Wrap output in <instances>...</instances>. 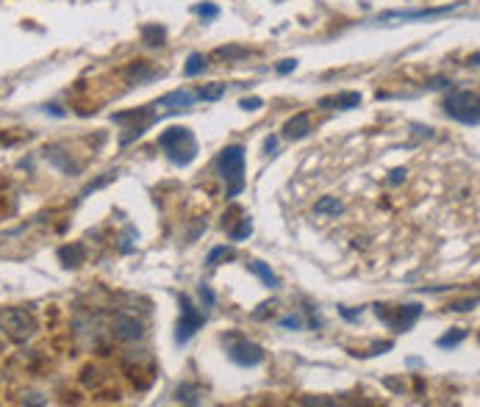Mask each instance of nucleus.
<instances>
[{
	"mask_svg": "<svg viewBox=\"0 0 480 407\" xmlns=\"http://www.w3.org/2000/svg\"><path fill=\"white\" fill-rule=\"evenodd\" d=\"M158 147L167 153V158L175 164V166H189L195 158H198V142L192 136L189 127L173 125L167 127L161 136H158Z\"/></svg>",
	"mask_w": 480,
	"mask_h": 407,
	"instance_id": "1",
	"label": "nucleus"
},
{
	"mask_svg": "<svg viewBox=\"0 0 480 407\" xmlns=\"http://www.w3.org/2000/svg\"><path fill=\"white\" fill-rule=\"evenodd\" d=\"M217 172L225 180L228 191L225 200H233L245 191V147L242 144H230L223 153L217 155Z\"/></svg>",
	"mask_w": 480,
	"mask_h": 407,
	"instance_id": "2",
	"label": "nucleus"
},
{
	"mask_svg": "<svg viewBox=\"0 0 480 407\" xmlns=\"http://www.w3.org/2000/svg\"><path fill=\"white\" fill-rule=\"evenodd\" d=\"M444 114L461 122V125L475 127L480 122V105H478V92H469V89H458V92H450L444 97Z\"/></svg>",
	"mask_w": 480,
	"mask_h": 407,
	"instance_id": "3",
	"label": "nucleus"
},
{
	"mask_svg": "<svg viewBox=\"0 0 480 407\" xmlns=\"http://www.w3.org/2000/svg\"><path fill=\"white\" fill-rule=\"evenodd\" d=\"M0 330L14 344H26L28 338L36 332V319L23 307H3L0 310Z\"/></svg>",
	"mask_w": 480,
	"mask_h": 407,
	"instance_id": "4",
	"label": "nucleus"
},
{
	"mask_svg": "<svg viewBox=\"0 0 480 407\" xmlns=\"http://www.w3.org/2000/svg\"><path fill=\"white\" fill-rule=\"evenodd\" d=\"M223 347H225L228 357L236 363V366H245V369H253L258 363H264V349L253 344V341H247L242 332H225L223 335Z\"/></svg>",
	"mask_w": 480,
	"mask_h": 407,
	"instance_id": "5",
	"label": "nucleus"
},
{
	"mask_svg": "<svg viewBox=\"0 0 480 407\" xmlns=\"http://www.w3.org/2000/svg\"><path fill=\"white\" fill-rule=\"evenodd\" d=\"M372 310H375V316H378L386 327H392L394 332H405V330H411V327H414V322L422 316V310H425V307L417 305V302H411V305L394 307V313H392L386 305H375Z\"/></svg>",
	"mask_w": 480,
	"mask_h": 407,
	"instance_id": "6",
	"label": "nucleus"
},
{
	"mask_svg": "<svg viewBox=\"0 0 480 407\" xmlns=\"http://www.w3.org/2000/svg\"><path fill=\"white\" fill-rule=\"evenodd\" d=\"M178 305H180V319H178V327H175V341L178 344H186V341L205 324V313H200L198 307L192 305V300H189L186 294L178 300Z\"/></svg>",
	"mask_w": 480,
	"mask_h": 407,
	"instance_id": "7",
	"label": "nucleus"
},
{
	"mask_svg": "<svg viewBox=\"0 0 480 407\" xmlns=\"http://www.w3.org/2000/svg\"><path fill=\"white\" fill-rule=\"evenodd\" d=\"M111 335L117 341H123V344H133V341L145 338V324L139 319H133V316H117L111 322Z\"/></svg>",
	"mask_w": 480,
	"mask_h": 407,
	"instance_id": "8",
	"label": "nucleus"
},
{
	"mask_svg": "<svg viewBox=\"0 0 480 407\" xmlns=\"http://www.w3.org/2000/svg\"><path fill=\"white\" fill-rule=\"evenodd\" d=\"M455 6H439V9H417V11H386L380 14L378 23H403V20H428V17H441L450 14Z\"/></svg>",
	"mask_w": 480,
	"mask_h": 407,
	"instance_id": "9",
	"label": "nucleus"
},
{
	"mask_svg": "<svg viewBox=\"0 0 480 407\" xmlns=\"http://www.w3.org/2000/svg\"><path fill=\"white\" fill-rule=\"evenodd\" d=\"M192 102H195V95H189V92L178 89V92H173V95L161 97V100L155 102L153 108H164V111H158V114H173V111H183V108H189Z\"/></svg>",
	"mask_w": 480,
	"mask_h": 407,
	"instance_id": "10",
	"label": "nucleus"
},
{
	"mask_svg": "<svg viewBox=\"0 0 480 407\" xmlns=\"http://www.w3.org/2000/svg\"><path fill=\"white\" fill-rule=\"evenodd\" d=\"M308 130H311L308 114H295V117L283 125V136H286L289 142H297V139H305V136H308Z\"/></svg>",
	"mask_w": 480,
	"mask_h": 407,
	"instance_id": "11",
	"label": "nucleus"
},
{
	"mask_svg": "<svg viewBox=\"0 0 480 407\" xmlns=\"http://www.w3.org/2000/svg\"><path fill=\"white\" fill-rule=\"evenodd\" d=\"M247 269H250L253 275H258V278H261V282H264L267 288H278V285H280L278 275H275V272H272L267 263H261V260H250V263H247Z\"/></svg>",
	"mask_w": 480,
	"mask_h": 407,
	"instance_id": "12",
	"label": "nucleus"
},
{
	"mask_svg": "<svg viewBox=\"0 0 480 407\" xmlns=\"http://www.w3.org/2000/svg\"><path fill=\"white\" fill-rule=\"evenodd\" d=\"M58 260H61L64 266H81V263H83V247H81V244L61 247V250H58Z\"/></svg>",
	"mask_w": 480,
	"mask_h": 407,
	"instance_id": "13",
	"label": "nucleus"
},
{
	"mask_svg": "<svg viewBox=\"0 0 480 407\" xmlns=\"http://www.w3.org/2000/svg\"><path fill=\"white\" fill-rule=\"evenodd\" d=\"M225 95V86L223 83H208V86H200L198 89V95H195V100H203V102H217L220 97Z\"/></svg>",
	"mask_w": 480,
	"mask_h": 407,
	"instance_id": "14",
	"label": "nucleus"
},
{
	"mask_svg": "<svg viewBox=\"0 0 480 407\" xmlns=\"http://www.w3.org/2000/svg\"><path fill=\"white\" fill-rule=\"evenodd\" d=\"M466 335H469V330H464V327H455L453 332H444V335L436 341V347H439V349H453V347H458V344H461Z\"/></svg>",
	"mask_w": 480,
	"mask_h": 407,
	"instance_id": "15",
	"label": "nucleus"
},
{
	"mask_svg": "<svg viewBox=\"0 0 480 407\" xmlns=\"http://www.w3.org/2000/svg\"><path fill=\"white\" fill-rule=\"evenodd\" d=\"M164 28H158V26H148V28H142V42L148 45V48H161L164 45Z\"/></svg>",
	"mask_w": 480,
	"mask_h": 407,
	"instance_id": "16",
	"label": "nucleus"
},
{
	"mask_svg": "<svg viewBox=\"0 0 480 407\" xmlns=\"http://www.w3.org/2000/svg\"><path fill=\"white\" fill-rule=\"evenodd\" d=\"M205 73V56L203 53H192L189 58H186V67H183V75L186 78H195Z\"/></svg>",
	"mask_w": 480,
	"mask_h": 407,
	"instance_id": "17",
	"label": "nucleus"
},
{
	"mask_svg": "<svg viewBox=\"0 0 480 407\" xmlns=\"http://www.w3.org/2000/svg\"><path fill=\"white\" fill-rule=\"evenodd\" d=\"M200 396H203L200 388H195V385H180L175 399L178 402H186V405H200Z\"/></svg>",
	"mask_w": 480,
	"mask_h": 407,
	"instance_id": "18",
	"label": "nucleus"
},
{
	"mask_svg": "<svg viewBox=\"0 0 480 407\" xmlns=\"http://www.w3.org/2000/svg\"><path fill=\"white\" fill-rule=\"evenodd\" d=\"M314 213H330V216H336V213H342V203L336 200V197H322V200H317L314 203Z\"/></svg>",
	"mask_w": 480,
	"mask_h": 407,
	"instance_id": "19",
	"label": "nucleus"
},
{
	"mask_svg": "<svg viewBox=\"0 0 480 407\" xmlns=\"http://www.w3.org/2000/svg\"><path fill=\"white\" fill-rule=\"evenodd\" d=\"M250 233H253V222H250V216H245L236 228H230V241H245Z\"/></svg>",
	"mask_w": 480,
	"mask_h": 407,
	"instance_id": "20",
	"label": "nucleus"
},
{
	"mask_svg": "<svg viewBox=\"0 0 480 407\" xmlns=\"http://www.w3.org/2000/svg\"><path fill=\"white\" fill-rule=\"evenodd\" d=\"M358 102H361V95H358V92H344V95L333 97V105H336V108H342V111H347V108H355Z\"/></svg>",
	"mask_w": 480,
	"mask_h": 407,
	"instance_id": "21",
	"label": "nucleus"
},
{
	"mask_svg": "<svg viewBox=\"0 0 480 407\" xmlns=\"http://www.w3.org/2000/svg\"><path fill=\"white\" fill-rule=\"evenodd\" d=\"M128 78H136V80H148V78H153V73L148 70V64L145 61H136V64H131L126 70Z\"/></svg>",
	"mask_w": 480,
	"mask_h": 407,
	"instance_id": "22",
	"label": "nucleus"
},
{
	"mask_svg": "<svg viewBox=\"0 0 480 407\" xmlns=\"http://www.w3.org/2000/svg\"><path fill=\"white\" fill-rule=\"evenodd\" d=\"M198 297H200V302H203V307H205V310L217 305V294H214V291H211L205 282H200V285H198Z\"/></svg>",
	"mask_w": 480,
	"mask_h": 407,
	"instance_id": "23",
	"label": "nucleus"
},
{
	"mask_svg": "<svg viewBox=\"0 0 480 407\" xmlns=\"http://www.w3.org/2000/svg\"><path fill=\"white\" fill-rule=\"evenodd\" d=\"M223 258H233V250H230V247H214V250L208 253V258H205V263H208V266H217V260H223Z\"/></svg>",
	"mask_w": 480,
	"mask_h": 407,
	"instance_id": "24",
	"label": "nucleus"
},
{
	"mask_svg": "<svg viewBox=\"0 0 480 407\" xmlns=\"http://www.w3.org/2000/svg\"><path fill=\"white\" fill-rule=\"evenodd\" d=\"M133 238H136V230H133V228H126L123 238H120V253H123V255L133 253Z\"/></svg>",
	"mask_w": 480,
	"mask_h": 407,
	"instance_id": "25",
	"label": "nucleus"
},
{
	"mask_svg": "<svg viewBox=\"0 0 480 407\" xmlns=\"http://www.w3.org/2000/svg\"><path fill=\"white\" fill-rule=\"evenodd\" d=\"M195 14H200L205 20H211V17H217L220 14V9L214 6V3H200V6H195Z\"/></svg>",
	"mask_w": 480,
	"mask_h": 407,
	"instance_id": "26",
	"label": "nucleus"
},
{
	"mask_svg": "<svg viewBox=\"0 0 480 407\" xmlns=\"http://www.w3.org/2000/svg\"><path fill=\"white\" fill-rule=\"evenodd\" d=\"M278 324L283 330H300V327H303V319H300V316H283Z\"/></svg>",
	"mask_w": 480,
	"mask_h": 407,
	"instance_id": "27",
	"label": "nucleus"
},
{
	"mask_svg": "<svg viewBox=\"0 0 480 407\" xmlns=\"http://www.w3.org/2000/svg\"><path fill=\"white\" fill-rule=\"evenodd\" d=\"M275 70H278V75H289V73H295V70H297V61H295V58H283Z\"/></svg>",
	"mask_w": 480,
	"mask_h": 407,
	"instance_id": "28",
	"label": "nucleus"
},
{
	"mask_svg": "<svg viewBox=\"0 0 480 407\" xmlns=\"http://www.w3.org/2000/svg\"><path fill=\"white\" fill-rule=\"evenodd\" d=\"M261 105H264L261 97H245V100L239 102V108H245V111H258Z\"/></svg>",
	"mask_w": 480,
	"mask_h": 407,
	"instance_id": "29",
	"label": "nucleus"
},
{
	"mask_svg": "<svg viewBox=\"0 0 480 407\" xmlns=\"http://www.w3.org/2000/svg\"><path fill=\"white\" fill-rule=\"evenodd\" d=\"M475 305H478V300L472 297V300H466V302H455V305H450V310H455V313H464V310H475Z\"/></svg>",
	"mask_w": 480,
	"mask_h": 407,
	"instance_id": "30",
	"label": "nucleus"
},
{
	"mask_svg": "<svg viewBox=\"0 0 480 407\" xmlns=\"http://www.w3.org/2000/svg\"><path fill=\"white\" fill-rule=\"evenodd\" d=\"M242 53H245V48H220L214 56L217 58H230V56H242Z\"/></svg>",
	"mask_w": 480,
	"mask_h": 407,
	"instance_id": "31",
	"label": "nucleus"
},
{
	"mask_svg": "<svg viewBox=\"0 0 480 407\" xmlns=\"http://www.w3.org/2000/svg\"><path fill=\"white\" fill-rule=\"evenodd\" d=\"M339 313H342V319H347V322H355V319L361 316V307H358V310H347V307H339Z\"/></svg>",
	"mask_w": 480,
	"mask_h": 407,
	"instance_id": "32",
	"label": "nucleus"
},
{
	"mask_svg": "<svg viewBox=\"0 0 480 407\" xmlns=\"http://www.w3.org/2000/svg\"><path fill=\"white\" fill-rule=\"evenodd\" d=\"M405 180V169H394L392 175H389V186H397V183H403Z\"/></svg>",
	"mask_w": 480,
	"mask_h": 407,
	"instance_id": "33",
	"label": "nucleus"
},
{
	"mask_svg": "<svg viewBox=\"0 0 480 407\" xmlns=\"http://www.w3.org/2000/svg\"><path fill=\"white\" fill-rule=\"evenodd\" d=\"M275 144H278V139H275V136H270V139L264 142V153L270 155V153H272V150H275Z\"/></svg>",
	"mask_w": 480,
	"mask_h": 407,
	"instance_id": "34",
	"label": "nucleus"
},
{
	"mask_svg": "<svg viewBox=\"0 0 480 407\" xmlns=\"http://www.w3.org/2000/svg\"><path fill=\"white\" fill-rule=\"evenodd\" d=\"M23 402H31V405H45V399H39L36 393H31V396H28V399H23Z\"/></svg>",
	"mask_w": 480,
	"mask_h": 407,
	"instance_id": "35",
	"label": "nucleus"
}]
</instances>
